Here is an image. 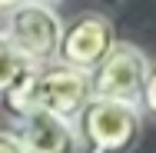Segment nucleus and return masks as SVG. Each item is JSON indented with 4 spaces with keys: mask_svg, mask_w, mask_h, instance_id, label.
I'll return each mask as SVG.
<instances>
[{
    "mask_svg": "<svg viewBox=\"0 0 156 153\" xmlns=\"http://www.w3.org/2000/svg\"><path fill=\"white\" fill-rule=\"evenodd\" d=\"M113 47H116L113 20L106 13H100V10H83V13H76L73 20L63 24V40H60L57 63L90 77Z\"/></svg>",
    "mask_w": 156,
    "mask_h": 153,
    "instance_id": "nucleus-5",
    "label": "nucleus"
},
{
    "mask_svg": "<svg viewBox=\"0 0 156 153\" xmlns=\"http://www.w3.org/2000/svg\"><path fill=\"white\" fill-rule=\"evenodd\" d=\"M146 70L150 60L146 53L129 43V40H116V47L103 57L90 80V100H116V103H140V93L146 83Z\"/></svg>",
    "mask_w": 156,
    "mask_h": 153,
    "instance_id": "nucleus-4",
    "label": "nucleus"
},
{
    "mask_svg": "<svg viewBox=\"0 0 156 153\" xmlns=\"http://www.w3.org/2000/svg\"><path fill=\"white\" fill-rule=\"evenodd\" d=\"M90 100V80L80 70H70L63 63H43L30 67L27 77L0 100V110L10 117V123L20 120L23 113L43 110L60 120H76V113Z\"/></svg>",
    "mask_w": 156,
    "mask_h": 153,
    "instance_id": "nucleus-1",
    "label": "nucleus"
},
{
    "mask_svg": "<svg viewBox=\"0 0 156 153\" xmlns=\"http://www.w3.org/2000/svg\"><path fill=\"white\" fill-rule=\"evenodd\" d=\"M23 3H30V0H0V20H3L7 13H13L17 7H23Z\"/></svg>",
    "mask_w": 156,
    "mask_h": 153,
    "instance_id": "nucleus-10",
    "label": "nucleus"
},
{
    "mask_svg": "<svg viewBox=\"0 0 156 153\" xmlns=\"http://www.w3.org/2000/svg\"><path fill=\"white\" fill-rule=\"evenodd\" d=\"M43 3H50V7H53V3H63V0H43Z\"/></svg>",
    "mask_w": 156,
    "mask_h": 153,
    "instance_id": "nucleus-11",
    "label": "nucleus"
},
{
    "mask_svg": "<svg viewBox=\"0 0 156 153\" xmlns=\"http://www.w3.org/2000/svg\"><path fill=\"white\" fill-rule=\"evenodd\" d=\"M0 153H23V150H20V143L13 140L10 130H0Z\"/></svg>",
    "mask_w": 156,
    "mask_h": 153,
    "instance_id": "nucleus-9",
    "label": "nucleus"
},
{
    "mask_svg": "<svg viewBox=\"0 0 156 153\" xmlns=\"http://www.w3.org/2000/svg\"><path fill=\"white\" fill-rule=\"evenodd\" d=\"M10 133L23 153H80L73 123L60 120L53 113H43V110H33L13 120Z\"/></svg>",
    "mask_w": 156,
    "mask_h": 153,
    "instance_id": "nucleus-6",
    "label": "nucleus"
},
{
    "mask_svg": "<svg viewBox=\"0 0 156 153\" xmlns=\"http://www.w3.org/2000/svg\"><path fill=\"white\" fill-rule=\"evenodd\" d=\"M80 153H129L143 137V113L133 103L87 100L73 120Z\"/></svg>",
    "mask_w": 156,
    "mask_h": 153,
    "instance_id": "nucleus-2",
    "label": "nucleus"
},
{
    "mask_svg": "<svg viewBox=\"0 0 156 153\" xmlns=\"http://www.w3.org/2000/svg\"><path fill=\"white\" fill-rule=\"evenodd\" d=\"M140 113L146 117H156V60H150V70H146V83H143V93H140Z\"/></svg>",
    "mask_w": 156,
    "mask_h": 153,
    "instance_id": "nucleus-8",
    "label": "nucleus"
},
{
    "mask_svg": "<svg viewBox=\"0 0 156 153\" xmlns=\"http://www.w3.org/2000/svg\"><path fill=\"white\" fill-rule=\"evenodd\" d=\"M63 24L66 20L57 13V7L43 0H30L0 20V37L13 43L33 67H43V63H57Z\"/></svg>",
    "mask_w": 156,
    "mask_h": 153,
    "instance_id": "nucleus-3",
    "label": "nucleus"
},
{
    "mask_svg": "<svg viewBox=\"0 0 156 153\" xmlns=\"http://www.w3.org/2000/svg\"><path fill=\"white\" fill-rule=\"evenodd\" d=\"M33 63L13 47V43H7L3 37H0V100L7 97V93L13 90L23 77H27V70H30Z\"/></svg>",
    "mask_w": 156,
    "mask_h": 153,
    "instance_id": "nucleus-7",
    "label": "nucleus"
}]
</instances>
